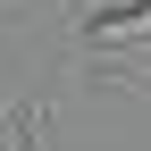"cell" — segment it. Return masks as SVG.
Masks as SVG:
<instances>
[{
	"label": "cell",
	"instance_id": "obj_1",
	"mask_svg": "<svg viewBox=\"0 0 151 151\" xmlns=\"http://www.w3.org/2000/svg\"><path fill=\"white\" fill-rule=\"evenodd\" d=\"M84 42L118 50V42H151V0H109V9L84 17Z\"/></svg>",
	"mask_w": 151,
	"mask_h": 151
},
{
	"label": "cell",
	"instance_id": "obj_2",
	"mask_svg": "<svg viewBox=\"0 0 151 151\" xmlns=\"http://www.w3.org/2000/svg\"><path fill=\"white\" fill-rule=\"evenodd\" d=\"M25 126H34V118H17V134H25ZM17 134H0V151H17Z\"/></svg>",
	"mask_w": 151,
	"mask_h": 151
}]
</instances>
